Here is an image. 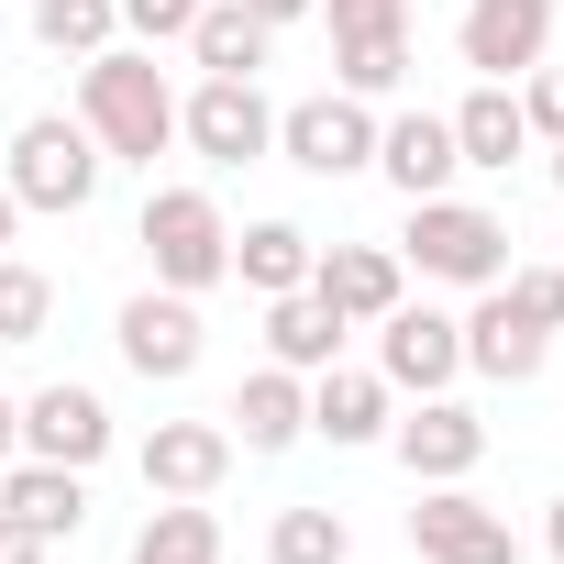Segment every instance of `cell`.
Returning a JSON list of instances; mask_svg holds the SVG:
<instances>
[{"label":"cell","mask_w":564,"mask_h":564,"mask_svg":"<svg viewBox=\"0 0 564 564\" xmlns=\"http://www.w3.org/2000/svg\"><path fill=\"white\" fill-rule=\"evenodd\" d=\"M243 12H254L265 34H289V23H311V12H322V0H243Z\"/></svg>","instance_id":"cell-34"},{"label":"cell","mask_w":564,"mask_h":564,"mask_svg":"<svg viewBox=\"0 0 564 564\" xmlns=\"http://www.w3.org/2000/svg\"><path fill=\"white\" fill-rule=\"evenodd\" d=\"M553 188H564V144H553Z\"/></svg>","instance_id":"cell-38"},{"label":"cell","mask_w":564,"mask_h":564,"mask_svg":"<svg viewBox=\"0 0 564 564\" xmlns=\"http://www.w3.org/2000/svg\"><path fill=\"white\" fill-rule=\"evenodd\" d=\"M377 177H388L399 199H443V188L465 177L454 122H443V111H399V122H377Z\"/></svg>","instance_id":"cell-13"},{"label":"cell","mask_w":564,"mask_h":564,"mask_svg":"<svg viewBox=\"0 0 564 564\" xmlns=\"http://www.w3.org/2000/svg\"><path fill=\"white\" fill-rule=\"evenodd\" d=\"M542 355H553V333H542V322H520L498 289H476V311H465V366H476V377H498V388H531V377H542Z\"/></svg>","instance_id":"cell-18"},{"label":"cell","mask_w":564,"mask_h":564,"mask_svg":"<svg viewBox=\"0 0 564 564\" xmlns=\"http://www.w3.org/2000/svg\"><path fill=\"white\" fill-rule=\"evenodd\" d=\"M498 300H509L520 322L564 333V265H520V254H509V276H498Z\"/></svg>","instance_id":"cell-29"},{"label":"cell","mask_w":564,"mask_h":564,"mask_svg":"<svg viewBox=\"0 0 564 564\" xmlns=\"http://www.w3.org/2000/svg\"><path fill=\"white\" fill-rule=\"evenodd\" d=\"M0 509H12L23 531H45V542H67L89 520V476L78 465H45V454H12V465H0Z\"/></svg>","instance_id":"cell-21"},{"label":"cell","mask_w":564,"mask_h":564,"mask_svg":"<svg viewBox=\"0 0 564 564\" xmlns=\"http://www.w3.org/2000/svg\"><path fill=\"white\" fill-rule=\"evenodd\" d=\"M399 78H410V23H355V34H333V89L388 100Z\"/></svg>","instance_id":"cell-24"},{"label":"cell","mask_w":564,"mask_h":564,"mask_svg":"<svg viewBox=\"0 0 564 564\" xmlns=\"http://www.w3.org/2000/svg\"><path fill=\"white\" fill-rule=\"evenodd\" d=\"M311 289H322L355 333H377V322L410 300V276H399V254H388V243H333V254H311Z\"/></svg>","instance_id":"cell-15"},{"label":"cell","mask_w":564,"mask_h":564,"mask_svg":"<svg viewBox=\"0 0 564 564\" xmlns=\"http://www.w3.org/2000/svg\"><path fill=\"white\" fill-rule=\"evenodd\" d=\"M454 56H465L476 78H531V67L553 56V0H465Z\"/></svg>","instance_id":"cell-11"},{"label":"cell","mask_w":564,"mask_h":564,"mask_svg":"<svg viewBox=\"0 0 564 564\" xmlns=\"http://www.w3.org/2000/svg\"><path fill=\"white\" fill-rule=\"evenodd\" d=\"M0 564H45V531H23L12 509H0Z\"/></svg>","instance_id":"cell-33"},{"label":"cell","mask_w":564,"mask_h":564,"mask_svg":"<svg viewBox=\"0 0 564 564\" xmlns=\"http://www.w3.org/2000/svg\"><path fill=\"white\" fill-rule=\"evenodd\" d=\"M111 344H122L133 377L177 388V377H199V344H210V333H199V300H188V289H144V300H122Z\"/></svg>","instance_id":"cell-8"},{"label":"cell","mask_w":564,"mask_h":564,"mask_svg":"<svg viewBox=\"0 0 564 564\" xmlns=\"http://www.w3.org/2000/svg\"><path fill=\"white\" fill-rule=\"evenodd\" d=\"M344 311L322 300V289H289V300H265V366H289V377H322V366H344Z\"/></svg>","instance_id":"cell-20"},{"label":"cell","mask_w":564,"mask_h":564,"mask_svg":"<svg viewBox=\"0 0 564 564\" xmlns=\"http://www.w3.org/2000/svg\"><path fill=\"white\" fill-rule=\"evenodd\" d=\"M410 553H421V564H520V531H509V509H487V498L454 476V487H421Z\"/></svg>","instance_id":"cell-7"},{"label":"cell","mask_w":564,"mask_h":564,"mask_svg":"<svg viewBox=\"0 0 564 564\" xmlns=\"http://www.w3.org/2000/svg\"><path fill=\"white\" fill-rule=\"evenodd\" d=\"M276 155H289L300 177H355V166H377V111L355 89L289 100V111H276Z\"/></svg>","instance_id":"cell-5"},{"label":"cell","mask_w":564,"mask_h":564,"mask_svg":"<svg viewBox=\"0 0 564 564\" xmlns=\"http://www.w3.org/2000/svg\"><path fill=\"white\" fill-rule=\"evenodd\" d=\"M12 454H23V399L0 388V465H12Z\"/></svg>","instance_id":"cell-35"},{"label":"cell","mask_w":564,"mask_h":564,"mask_svg":"<svg viewBox=\"0 0 564 564\" xmlns=\"http://www.w3.org/2000/svg\"><path fill=\"white\" fill-rule=\"evenodd\" d=\"M144 254H155V289H221L232 276V221L210 188H144Z\"/></svg>","instance_id":"cell-4"},{"label":"cell","mask_w":564,"mask_h":564,"mask_svg":"<svg viewBox=\"0 0 564 564\" xmlns=\"http://www.w3.org/2000/svg\"><path fill=\"white\" fill-rule=\"evenodd\" d=\"M133 465H144L155 498H210V487L232 476V432H221V421H155Z\"/></svg>","instance_id":"cell-14"},{"label":"cell","mask_w":564,"mask_h":564,"mask_svg":"<svg viewBox=\"0 0 564 564\" xmlns=\"http://www.w3.org/2000/svg\"><path fill=\"white\" fill-rule=\"evenodd\" d=\"M23 454H45V465H100L111 454V399L100 388H78V377H56V388H34L23 399Z\"/></svg>","instance_id":"cell-12"},{"label":"cell","mask_w":564,"mask_h":564,"mask_svg":"<svg viewBox=\"0 0 564 564\" xmlns=\"http://www.w3.org/2000/svg\"><path fill=\"white\" fill-rule=\"evenodd\" d=\"M542 542H553V564H564V498H553V520H542Z\"/></svg>","instance_id":"cell-37"},{"label":"cell","mask_w":564,"mask_h":564,"mask_svg":"<svg viewBox=\"0 0 564 564\" xmlns=\"http://www.w3.org/2000/svg\"><path fill=\"white\" fill-rule=\"evenodd\" d=\"M265 564H355V531H344V509H322V498L276 509V531H265Z\"/></svg>","instance_id":"cell-26"},{"label":"cell","mask_w":564,"mask_h":564,"mask_svg":"<svg viewBox=\"0 0 564 564\" xmlns=\"http://www.w3.org/2000/svg\"><path fill=\"white\" fill-rule=\"evenodd\" d=\"M311 232L300 221H243L232 232V276H243V289H265V300H289V289H311Z\"/></svg>","instance_id":"cell-23"},{"label":"cell","mask_w":564,"mask_h":564,"mask_svg":"<svg viewBox=\"0 0 564 564\" xmlns=\"http://www.w3.org/2000/svg\"><path fill=\"white\" fill-rule=\"evenodd\" d=\"M221 432H232L243 454H289V443L311 432V377H289V366H254V377L232 388Z\"/></svg>","instance_id":"cell-16"},{"label":"cell","mask_w":564,"mask_h":564,"mask_svg":"<svg viewBox=\"0 0 564 564\" xmlns=\"http://www.w3.org/2000/svg\"><path fill=\"white\" fill-rule=\"evenodd\" d=\"M509 89H520L531 144H564V67H531V78H509Z\"/></svg>","instance_id":"cell-30"},{"label":"cell","mask_w":564,"mask_h":564,"mask_svg":"<svg viewBox=\"0 0 564 564\" xmlns=\"http://www.w3.org/2000/svg\"><path fill=\"white\" fill-rule=\"evenodd\" d=\"M388 421H399V388L377 366H322L311 377V432L322 443H388Z\"/></svg>","instance_id":"cell-19"},{"label":"cell","mask_w":564,"mask_h":564,"mask_svg":"<svg viewBox=\"0 0 564 564\" xmlns=\"http://www.w3.org/2000/svg\"><path fill=\"white\" fill-rule=\"evenodd\" d=\"M421 276H443V289H498L509 276V221L487 199H410V243H399Z\"/></svg>","instance_id":"cell-3"},{"label":"cell","mask_w":564,"mask_h":564,"mask_svg":"<svg viewBox=\"0 0 564 564\" xmlns=\"http://www.w3.org/2000/svg\"><path fill=\"white\" fill-rule=\"evenodd\" d=\"M100 144H89V122L78 111H34L23 133H12V166H0V188H12L23 210H56V221H78L89 199H100Z\"/></svg>","instance_id":"cell-2"},{"label":"cell","mask_w":564,"mask_h":564,"mask_svg":"<svg viewBox=\"0 0 564 564\" xmlns=\"http://www.w3.org/2000/svg\"><path fill=\"white\" fill-rule=\"evenodd\" d=\"M377 377H388V388H410V399H443V388L465 377V322H454V311H432V300H421V311L399 300V311L377 322Z\"/></svg>","instance_id":"cell-9"},{"label":"cell","mask_w":564,"mask_h":564,"mask_svg":"<svg viewBox=\"0 0 564 564\" xmlns=\"http://www.w3.org/2000/svg\"><path fill=\"white\" fill-rule=\"evenodd\" d=\"M122 564H221V520H210L199 498H155Z\"/></svg>","instance_id":"cell-25"},{"label":"cell","mask_w":564,"mask_h":564,"mask_svg":"<svg viewBox=\"0 0 564 564\" xmlns=\"http://www.w3.org/2000/svg\"><path fill=\"white\" fill-rule=\"evenodd\" d=\"M188 12H199V0H122V23H133L144 45H177V34H188Z\"/></svg>","instance_id":"cell-31"},{"label":"cell","mask_w":564,"mask_h":564,"mask_svg":"<svg viewBox=\"0 0 564 564\" xmlns=\"http://www.w3.org/2000/svg\"><path fill=\"white\" fill-rule=\"evenodd\" d=\"M111 34H122V0H34V45H45V56H67V67H78V56H100Z\"/></svg>","instance_id":"cell-27"},{"label":"cell","mask_w":564,"mask_h":564,"mask_svg":"<svg viewBox=\"0 0 564 564\" xmlns=\"http://www.w3.org/2000/svg\"><path fill=\"white\" fill-rule=\"evenodd\" d=\"M322 23L355 34V23H410V0H322Z\"/></svg>","instance_id":"cell-32"},{"label":"cell","mask_w":564,"mask_h":564,"mask_svg":"<svg viewBox=\"0 0 564 564\" xmlns=\"http://www.w3.org/2000/svg\"><path fill=\"white\" fill-rule=\"evenodd\" d=\"M78 122L111 166H155L177 144V89L144 45H100V56H78Z\"/></svg>","instance_id":"cell-1"},{"label":"cell","mask_w":564,"mask_h":564,"mask_svg":"<svg viewBox=\"0 0 564 564\" xmlns=\"http://www.w3.org/2000/svg\"><path fill=\"white\" fill-rule=\"evenodd\" d=\"M12 232H23V199H12V188H0V254H12Z\"/></svg>","instance_id":"cell-36"},{"label":"cell","mask_w":564,"mask_h":564,"mask_svg":"<svg viewBox=\"0 0 564 564\" xmlns=\"http://www.w3.org/2000/svg\"><path fill=\"white\" fill-rule=\"evenodd\" d=\"M45 322H56V276L0 254V344H45Z\"/></svg>","instance_id":"cell-28"},{"label":"cell","mask_w":564,"mask_h":564,"mask_svg":"<svg viewBox=\"0 0 564 564\" xmlns=\"http://www.w3.org/2000/svg\"><path fill=\"white\" fill-rule=\"evenodd\" d=\"M443 122H454V155H465L476 177H498V166H520V155H531V122H520V89H509V78H476Z\"/></svg>","instance_id":"cell-17"},{"label":"cell","mask_w":564,"mask_h":564,"mask_svg":"<svg viewBox=\"0 0 564 564\" xmlns=\"http://www.w3.org/2000/svg\"><path fill=\"white\" fill-rule=\"evenodd\" d=\"M388 454L410 465V487H454V476H476V465H487V421L443 388V399H421L410 421H388Z\"/></svg>","instance_id":"cell-10"},{"label":"cell","mask_w":564,"mask_h":564,"mask_svg":"<svg viewBox=\"0 0 564 564\" xmlns=\"http://www.w3.org/2000/svg\"><path fill=\"white\" fill-rule=\"evenodd\" d=\"M177 144L210 155V166H254V155H276V111H265L254 78H199L177 100Z\"/></svg>","instance_id":"cell-6"},{"label":"cell","mask_w":564,"mask_h":564,"mask_svg":"<svg viewBox=\"0 0 564 564\" xmlns=\"http://www.w3.org/2000/svg\"><path fill=\"white\" fill-rule=\"evenodd\" d=\"M177 45H188V67H199V78H254L276 34H265V23L243 12V0H199V12H188V34H177Z\"/></svg>","instance_id":"cell-22"}]
</instances>
